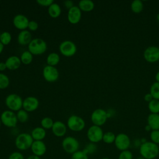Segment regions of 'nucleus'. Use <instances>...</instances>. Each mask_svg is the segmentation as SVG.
Instances as JSON below:
<instances>
[{
    "mask_svg": "<svg viewBox=\"0 0 159 159\" xmlns=\"http://www.w3.org/2000/svg\"><path fill=\"white\" fill-rule=\"evenodd\" d=\"M4 45L0 42V54L2 53V52L3 51V49H4Z\"/></svg>",
    "mask_w": 159,
    "mask_h": 159,
    "instance_id": "de8ad7c7",
    "label": "nucleus"
},
{
    "mask_svg": "<svg viewBox=\"0 0 159 159\" xmlns=\"http://www.w3.org/2000/svg\"><path fill=\"white\" fill-rule=\"evenodd\" d=\"M104 132L101 127L93 125L90 126L86 133L87 138L91 143H96L102 140Z\"/></svg>",
    "mask_w": 159,
    "mask_h": 159,
    "instance_id": "6e6552de",
    "label": "nucleus"
},
{
    "mask_svg": "<svg viewBox=\"0 0 159 159\" xmlns=\"http://www.w3.org/2000/svg\"><path fill=\"white\" fill-rule=\"evenodd\" d=\"M16 116H17L18 121H19L20 122H22V123L26 122L29 119L28 112H27L24 109H21L19 111H18L17 112Z\"/></svg>",
    "mask_w": 159,
    "mask_h": 159,
    "instance_id": "7c9ffc66",
    "label": "nucleus"
},
{
    "mask_svg": "<svg viewBox=\"0 0 159 159\" xmlns=\"http://www.w3.org/2000/svg\"><path fill=\"white\" fill-rule=\"evenodd\" d=\"M1 119H0V127H1Z\"/></svg>",
    "mask_w": 159,
    "mask_h": 159,
    "instance_id": "864d4df0",
    "label": "nucleus"
},
{
    "mask_svg": "<svg viewBox=\"0 0 159 159\" xmlns=\"http://www.w3.org/2000/svg\"><path fill=\"white\" fill-rule=\"evenodd\" d=\"M155 80L157 82L159 83V71L155 75Z\"/></svg>",
    "mask_w": 159,
    "mask_h": 159,
    "instance_id": "49530a36",
    "label": "nucleus"
},
{
    "mask_svg": "<svg viewBox=\"0 0 159 159\" xmlns=\"http://www.w3.org/2000/svg\"><path fill=\"white\" fill-rule=\"evenodd\" d=\"M53 120L52 118L49 117H43L40 121V125L44 129H50L53 125Z\"/></svg>",
    "mask_w": 159,
    "mask_h": 159,
    "instance_id": "2f4dec72",
    "label": "nucleus"
},
{
    "mask_svg": "<svg viewBox=\"0 0 159 159\" xmlns=\"http://www.w3.org/2000/svg\"><path fill=\"white\" fill-rule=\"evenodd\" d=\"M114 144L119 150H126L130 145V139L126 134L120 133L116 136Z\"/></svg>",
    "mask_w": 159,
    "mask_h": 159,
    "instance_id": "9b49d317",
    "label": "nucleus"
},
{
    "mask_svg": "<svg viewBox=\"0 0 159 159\" xmlns=\"http://www.w3.org/2000/svg\"><path fill=\"white\" fill-rule=\"evenodd\" d=\"M61 147L66 153L72 155L79 150L80 143L75 137L67 136L63 139Z\"/></svg>",
    "mask_w": 159,
    "mask_h": 159,
    "instance_id": "20e7f679",
    "label": "nucleus"
},
{
    "mask_svg": "<svg viewBox=\"0 0 159 159\" xmlns=\"http://www.w3.org/2000/svg\"><path fill=\"white\" fill-rule=\"evenodd\" d=\"M6 67L10 70H15L19 68L21 64V61L17 56H11L7 58L5 61Z\"/></svg>",
    "mask_w": 159,
    "mask_h": 159,
    "instance_id": "aec40b11",
    "label": "nucleus"
},
{
    "mask_svg": "<svg viewBox=\"0 0 159 159\" xmlns=\"http://www.w3.org/2000/svg\"><path fill=\"white\" fill-rule=\"evenodd\" d=\"M131 10L134 13H140L142 11L143 4L140 0H134L131 3Z\"/></svg>",
    "mask_w": 159,
    "mask_h": 159,
    "instance_id": "bb28decb",
    "label": "nucleus"
},
{
    "mask_svg": "<svg viewBox=\"0 0 159 159\" xmlns=\"http://www.w3.org/2000/svg\"><path fill=\"white\" fill-rule=\"evenodd\" d=\"M0 35H1V34H0Z\"/></svg>",
    "mask_w": 159,
    "mask_h": 159,
    "instance_id": "5fc2aeb1",
    "label": "nucleus"
},
{
    "mask_svg": "<svg viewBox=\"0 0 159 159\" xmlns=\"http://www.w3.org/2000/svg\"><path fill=\"white\" fill-rule=\"evenodd\" d=\"M67 19L70 23L72 24H78L81 19V11L78 6H73L68 9Z\"/></svg>",
    "mask_w": 159,
    "mask_h": 159,
    "instance_id": "2eb2a0df",
    "label": "nucleus"
},
{
    "mask_svg": "<svg viewBox=\"0 0 159 159\" xmlns=\"http://www.w3.org/2000/svg\"><path fill=\"white\" fill-rule=\"evenodd\" d=\"M32 34L27 30H21L17 36V42L21 45H28L32 41Z\"/></svg>",
    "mask_w": 159,
    "mask_h": 159,
    "instance_id": "6ab92c4d",
    "label": "nucleus"
},
{
    "mask_svg": "<svg viewBox=\"0 0 159 159\" xmlns=\"http://www.w3.org/2000/svg\"><path fill=\"white\" fill-rule=\"evenodd\" d=\"M147 124L152 130H159V114H150L147 117Z\"/></svg>",
    "mask_w": 159,
    "mask_h": 159,
    "instance_id": "4be33fe9",
    "label": "nucleus"
},
{
    "mask_svg": "<svg viewBox=\"0 0 159 159\" xmlns=\"http://www.w3.org/2000/svg\"><path fill=\"white\" fill-rule=\"evenodd\" d=\"M78 7L81 11L90 12L94 8V3L91 0H81L78 3Z\"/></svg>",
    "mask_w": 159,
    "mask_h": 159,
    "instance_id": "5701e85b",
    "label": "nucleus"
},
{
    "mask_svg": "<svg viewBox=\"0 0 159 159\" xmlns=\"http://www.w3.org/2000/svg\"><path fill=\"white\" fill-rule=\"evenodd\" d=\"M23 100L17 94H10L5 99V104L7 108L12 111H18L22 107Z\"/></svg>",
    "mask_w": 159,
    "mask_h": 159,
    "instance_id": "39448f33",
    "label": "nucleus"
},
{
    "mask_svg": "<svg viewBox=\"0 0 159 159\" xmlns=\"http://www.w3.org/2000/svg\"><path fill=\"white\" fill-rule=\"evenodd\" d=\"M30 149L32 154L40 157L45 154L47 146L43 140H34Z\"/></svg>",
    "mask_w": 159,
    "mask_h": 159,
    "instance_id": "dca6fc26",
    "label": "nucleus"
},
{
    "mask_svg": "<svg viewBox=\"0 0 159 159\" xmlns=\"http://www.w3.org/2000/svg\"><path fill=\"white\" fill-rule=\"evenodd\" d=\"M52 131L53 135L57 137H63L67 131L66 125L61 121H55L52 127Z\"/></svg>",
    "mask_w": 159,
    "mask_h": 159,
    "instance_id": "a211bd4d",
    "label": "nucleus"
},
{
    "mask_svg": "<svg viewBox=\"0 0 159 159\" xmlns=\"http://www.w3.org/2000/svg\"><path fill=\"white\" fill-rule=\"evenodd\" d=\"M26 159H40V157H38L35 155L32 154V155H30L29 156H28Z\"/></svg>",
    "mask_w": 159,
    "mask_h": 159,
    "instance_id": "a18cd8bd",
    "label": "nucleus"
},
{
    "mask_svg": "<svg viewBox=\"0 0 159 159\" xmlns=\"http://www.w3.org/2000/svg\"><path fill=\"white\" fill-rule=\"evenodd\" d=\"M9 85V79L7 75L0 73V89H6Z\"/></svg>",
    "mask_w": 159,
    "mask_h": 159,
    "instance_id": "72a5a7b5",
    "label": "nucleus"
},
{
    "mask_svg": "<svg viewBox=\"0 0 159 159\" xmlns=\"http://www.w3.org/2000/svg\"><path fill=\"white\" fill-rule=\"evenodd\" d=\"M137 159H145V158H143L142 157H141V156H140V157H138Z\"/></svg>",
    "mask_w": 159,
    "mask_h": 159,
    "instance_id": "8fccbe9b",
    "label": "nucleus"
},
{
    "mask_svg": "<svg viewBox=\"0 0 159 159\" xmlns=\"http://www.w3.org/2000/svg\"><path fill=\"white\" fill-rule=\"evenodd\" d=\"M148 108L152 114H159V100L153 99L148 104Z\"/></svg>",
    "mask_w": 159,
    "mask_h": 159,
    "instance_id": "cd10ccee",
    "label": "nucleus"
},
{
    "mask_svg": "<svg viewBox=\"0 0 159 159\" xmlns=\"http://www.w3.org/2000/svg\"><path fill=\"white\" fill-rule=\"evenodd\" d=\"M21 63L24 65H29L30 64L33 60V55L29 51H24L20 55V57Z\"/></svg>",
    "mask_w": 159,
    "mask_h": 159,
    "instance_id": "a878e982",
    "label": "nucleus"
},
{
    "mask_svg": "<svg viewBox=\"0 0 159 159\" xmlns=\"http://www.w3.org/2000/svg\"><path fill=\"white\" fill-rule=\"evenodd\" d=\"M109 116V114L105 110L99 108L92 112L91 120L93 125L101 127L106 123Z\"/></svg>",
    "mask_w": 159,
    "mask_h": 159,
    "instance_id": "1a4fd4ad",
    "label": "nucleus"
},
{
    "mask_svg": "<svg viewBox=\"0 0 159 159\" xmlns=\"http://www.w3.org/2000/svg\"><path fill=\"white\" fill-rule=\"evenodd\" d=\"M83 150L88 155V154H93L95 153L97 150V147L95 143L90 142V143L88 144Z\"/></svg>",
    "mask_w": 159,
    "mask_h": 159,
    "instance_id": "c9c22d12",
    "label": "nucleus"
},
{
    "mask_svg": "<svg viewBox=\"0 0 159 159\" xmlns=\"http://www.w3.org/2000/svg\"><path fill=\"white\" fill-rule=\"evenodd\" d=\"M0 119L4 125L10 128L15 127L18 122L16 114L11 110L3 111L1 114Z\"/></svg>",
    "mask_w": 159,
    "mask_h": 159,
    "instance_id": "0eeeda50",
    "label": "nucleus"
},
{
    "mask_svg": "<svg viewBox=\"0 0 159 159\" xmlns=\"http://www.w3.org/2000/svg\"><path fill=\"white\" fill-rule=\"evenodd\" d=\"M71 159H89L88 155L83 150H78L71 155Z\"/></svg>",
    "mask_w": 159,
    "mask_h": 159,
    "instance_id": "f704fd0d",
    "label": "nucleus"
},
{
    "mask_svg": "<svg viewBox=\"0 0 159 159\" xmlns=\"http://www.w3.org/2000/svg\"><path fill=\"white\" fill-rule=\"evenodd\" d=\"M139 153L145 159H155L159 155V147L151 141H145L140 145Z\"/></svg>",
    "mask_w": 159,
    "mask_h": 159,
    "instance_id": "f257e3e1",
    "label": "nucleus"
},
{
    "mask_svg": "<svg viewBox=\"0 0 159 159\" xmlns=\"http://www.w3.org/2000/svg\"><path fill=\"white\" fill-rule=\"evenodd\" d=\"M118 159H133V154L129 150L121 151L118 156Z\"/></svg>",
    "mask_w": 159,
    "mask_h": 159,
    "instance_id": "4c0bfd02",
    "label": "nucleus"
},
{
    "mask_svg": "<svg viewBox=\"0 0 159 159\" xmlns=\"http://www.w3.org/2000/svg\"><path fill=\"white\" fill-rule=\"evenodd\" d=\"M8 159H25L24 155L20 152H13L8 157Z\"/></svg>",
    "mask_w": 159,
    "mask_h": 159,
    "instance_id": "58836bf2",
    "label": "nucleus"
},
{
    "mask_svg": "<svg viewBox=\"0 0 159 159\" xmlns=\"http://www.w3.org/2000/svg\"><path fill=\"white\" fill-rule=\"evenodd\" d=\"M150 93L152 94L153 99L159 100V83L156 81L151 85Z\"/></svg>",
    "mask_w": 159,
    "mask_h": 159,
    "instance_id": "c756f323",
    "label": "nucleus"
},
{
    "mask_svg": "<svg viewBox=\"0 0 159 159\" xmlns=\"http://www.w3.org/2000/svg\"><path fill=\"white\" fill-rule=\"evenodd\" d=\"M47 49V43L44 40L40 38L33 39L30 43L28 45V50L32 54L35 55H39L43 54Z\"/></svg>",
    "mask_w": 159,
    "mask_h": 159,
    "instance_id": "7ed1b4c3",
    "label": "nucleus"
},
{
    "mask_svg": "<svg viewBox=\"0 0 159 159\" xmlns=\"http://www.w3.org/2000/svg\"><path fill=\"white\" fill-rule=\"evenodd\" d=\"M64 5H65V6L66 8H68V9H70V8H71V7L73 6V2L71 1H68V0H67V1H65L64 2Z\"/></svg>",
    "mask_w": 159,
    "mask_h": 159,
    "instance_id": "37998d69",
    "label": "nucleus"
},
{
    "mask_svg": "<svg viewBox=\"0 0 159 159\" xmlns=\"http://www.w3.org/2000/svg\"><path fill=\"white\" fill-rule=\"evenodd\" d=\"M12 40L11 34L8 32H4L1 34L0 42L4 45H7Z\"/></svg>",
    "mask_w": 159,
    "mask_h": 159,
    "instance_id": "473e14b6",
    "label": "nucleus"
},
{
    "mask_svg": "<svg viewBox=\"0 0 159 159\" xmlns=\"http://www.w3.org/2000/svg\"><path fill=\"white\" fill-rule=\"evenodd\" d=\"M30 135L34 140H43L46 137V130L42 127H37L32 129Z\"/></svg>",
    "mask_w": 159,
    "mask_h": 159,
    "instance_id": "412c9836",
    "label": "nucleus"
},
{
    "mask_svg": "<svg viewBox=\"0 0 159 159\" xmlns=\"http://www.w3.org/2000/svg\"><path fill=\"white\" fill-rule=\"evenodd\" d=\"M42 74L44 79L50 83H53L57 81L59 77V73L57 68L55 66L48 65L43 68Z\"/></svg>",
    "mask_w": 159,
    "mask_h": 159,
    "instance_id": "f8f14e48",
    "label": "nucleus"
},
{
    "mask_svg": "<svg viewBox=\"0 0 159 159\" xmlns=\"http://www.w3.org/2000/svg\"><path fill=\"white\" fill-rule=\"evenodd\" d=\"M144 100L148 102H150L151 101H152L153 99V96H152V94L149 93H147L146 94H145L144 97Z\"/></svg>",
    "mask_w": 159,
    "mask_h": 159,
    "instance_id": "79ce46f5",
    "label": "nucleus"
},
{
    "mask_svg": "<svg viewBox=\"0 0 159 159\" xmlns=\"http://www.w3.org/2000/svg\"><path fill=\"white\" fill-rule=\"evenodd\" d=\"M12 22L16 28L24 30L28 28L29 20L23 14H17L14 16Z\"/></svg>",
    "mask_w": 159,
    "mask_h": 159,
    "instance_id": "f3484780",
    "label": "nucleus"
},
{
    "mask_svg": "<svg viewBox=\"0 0 159 159\" xmlns=\"http://www.w3.org/2000/svg\"><path fill=\"white\" fill-rule=\"evenodd\" d=\"M116 135L112 132H106L104 133L102 137V141L107 144H111L114 143L116 139Z\"/></svg>",
    "mask_w": 159,
    "mask_h": 159,
    "instance_id": "c85d7f7f",
    "label": "nucleus"
},
{
    "mask_svg": "<svg viewBox=\"0 0 159 159\" xmlns=\"http://www.w3.org/2000/svg\"><path fill=\"white\" fill-rule=\"evenodd\" d=\"M151 142L155 144H159V130H152L150 134Z\"/></svg>",
    "mask_w": 159,
    "mask_h": 159,
    "instance_id": "e433bc0d",
    "label": "nucleus"
},
{
    "mask_svg": "<svg viewBox=\"0 0 159 159\" xmlns=\"http://www.w3.org/2000/svg\"><path fill=\"white\" fill-rule=\"evenodd\" d=\"M36 2L40 6L43 7H49L54 2L53 0H37Z\"/></svg>",
    "mask_w": 159,
    "mask_h": 159,
    "instance_id": "ea45409f",
    "label": "nucleus"
},
{
    "mask_svg": "<svg viewBox=\"0 0 159 159\" xmlns=\"http://www.w3.org/2000/svg\"><path fill=\"white\" fill-rule=\"evenodd\" d=\"M60 58L58 53L55 52L50 53L47 57V63L48 65L55 66L60 61Z\"/></svg>",
    "mask_w": 159,
    "mask_h": 159,
    "instance_id": "393cba45",
    "label": "nucleus"
},
{
    "mask_svg": "<svg viewBox=\"0 0 159 159\" xmlns=\"http://www.w3.org/2000/svg\"><path fill=\"white\" fill-rule=\"evenodd\" d=\"M39 106L38 99L34 96H29L23 100L22 107L27 112H32L35 111Z\"/></svg>",
    "mask_w": 159,
    "mask_h": 159,
    "instance_id": "4468645a",
    "label": "nucleus"
},
{
    "mask_svg": "<svg viewBox=\"0 0 159 159\" xmlns=\"http://www.w3.org/2000/svg\"><path fill=\"white\" fill-rule=\"evenodd\" d=\"M7 68L5 62H0V71H4Z\"/></svg>",
    "mask_w": 159,
    "mask_h": 159,
    "instance_id": "c03bdc74",
    "label": "nucleus"
},
{
    "mask_svg": "<svg viewBox=\"0 0 159 159\" xmlns=\"http://www.w3.org/2000/svg\"><path fill=\"white\" fill-rule=\"evenodd\" d=\"M145 130H146L147 131H150V130H151V131H152V129H151V127H150L148 124L145 126Z\"/></svg>",
    "mask_w": 159,
    "mask_h": 159,
    "instance_id": "09e8293b",
    "label": "nucleus"
},
{
    "mask_svg": "<svg viewBox=\"0 0 159 159\" xmlns=\"http://www.w3.org/2000/svg\"><path fill=\"white\" fill-rule=\"evenodd\" d=\"M68 128L73 132H80L85 127L84 119L76 115L70 116L67 120Z\"/></svg>",
    "mask_w": 159,
    "mask_h": 159,
    "instance_id": "423d86ee",
    "label": "nucleus"
},
{
    "mask_svg": "<svg viewBox=\"0 0 159 159\" xmlns=\"http://www.w3.org/2000/svg\"><path fill=\"white\" fill-rule=\"evenodd\" d=\"M61 12L60 6L55 2L52 4L48 8V13L52 18L58 17Z\"/></svg>",
    "mask_w": 159,
    "mask_h": 159,
    "instance_id": "b1692460",
    "label": "nucleus"
},
{
    "mask_svg": "<svg viewBox=\"0 0 159 159\" xmlns=\"http://www.w3.org/2000/svg\"><path fill=\"white\" fill-rule=\"evenodd\" d=\"M157 19L159 20V14H157Z\"/></svg>",
    "mask_w": 159,
    "mask_h": 159,
    "instance_id": "603ef678",
    "label": "nucleus"
},
{
    "mask_svg": "<svg viewBox=\"0 0 159 159\" xmlns=\"http://www.w3.org/2000/svg\"><path fill=\"white\" fill-rule=\"evenodd\" d=\"M59 50L62 55L66 57H70L76 53L77 47L75 43L72 41L65 40L60 44Z\"/></svg>",
    "mask_w": 159,
    "mask_h": 159,
    "instance_id": "9d476101",
    "label": "nucleus"
},
{
    "mask_svg": "<svg viewBox=\"0 0 159 159\" xmlns=\"http://www.w3.org/2000/svg\"><path fill=\"white\" fill-rule=\"evenodd\" d=\"M39 27L38 23L35 20H30L28 25V29L30 31H35L37 30Z\"/></svg>",
    "mask_w": 159,
    "mask_h": 159,
    "instance_id": "a19ab883",
    "label": "nucleus"
},
{
    "mask_svg": "<svg viewBox=\"0 0 159 159\" xmlns=\"http://www.w3.org/2000/svg\"><path fill=\"white\" fill-rule=\"evenodd\" d=\"M34 142L31 135L28 133L19 134L15 139V146L20 151H24L30 148Z\"/></svg>",
    "mask_w": 159,
    "mask_h": 159,
    "instance_id": "f03ea898",
    "label": "nucleus"
},
{
    "mask_svg": "<svg viewBox=\"0 0 159 159\" xmlns=\"http://www.w3.org/2000/svg\"><path fill=\"white\" fill-rule=\"evenodd\" d=\"M101 159H110V158H108V157H103V158H102Z\"/></svg>",
    "mask_w": 159,
    "mask_h": 159,
    "instance_id": "3c124183",
    "label": "nucleus"
},
{
    "mask_svg": "<svg viewBox=\"0 0 159 159\" xmlns=\"http://www.w3.org/2000/svg\"><path fill=\"white\" fill-rule=\"evenodd\" d=\"M145 60L150 63H155L159 60V47L157 46L148 47L143 52Z\"/></svg>",
    "mask_w": 159,
    "mask_h": 159,
    "instance_id": "ddd939ff",
    "label": "nucleus"
}]
</instances>
